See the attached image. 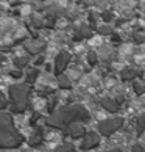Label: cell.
Listing matches in <instances>:
<instances>
[{"mask_svg": "<svg viewBox=\"0 0 145 152\" xmlns=\"http://www.w3.org/2000/svg\"><path fill=\"white\" fill-rule=\"evenodd\" d=\"M16 28V24L13 20H3L0 19V44L8 41L13 36V31Z\"/></svg>", "mask_w": 145, "mask_h": 152, "instance_id": "obj_1", "label": "cell"}]
</instances>
